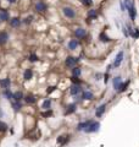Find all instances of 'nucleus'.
<instances>
[{"mask_svg":"<svg viewBox=\"0 0 139 147\" xmlns=\"http://www.w3.org/2000/svg\"><path fill=\"white\" fill-rule=\"evenodd\" d=\"M122 59H123V52L121 50L118 54H117V57L115 59V63H113V66H120V64H121V61H122Z\"/></svg>","mask_w":139,"mask_h":147,"instance_id":"obj_4","label":"nucleus"},{"mask_svg":"<svg viewBox=\"0 0 139 147\" xmlns=\"http://www.w3.org/2000/svg\"><path fill=\"white\" fill-rule=\"evenodd\" d=\"M99 39L101 41V42H104V43H106V42H110L111 39H110V37H107L104 32L103 33H100V36H99Z\"/></svg>","mask_w":139,"mask_h":147,"instance_id":"obj_13","label":"nucleus"},{"mask_svg":"<svg viewBox=\"0 0 139 147\" xmlns=\"http://www.w3.org/2000/svg\"><path fill=\"white\" fill-rule=\"evenodd\" d=\"M26 102H27V103H31V104H33V103L37 102V99H35L33 96H27V97H26Z\"/></svg>","mask_w":139,"mask_h":147,"instance_id":"obj_21","label":"nucleus"},{"mask_svg":"<svg viewBox=\"0 0 139 147\" xmlns=\"http://www.w3.org/2000/svg\"><path fill=\"white\" fill-rule=\"evenodd\" d=\"M7 1H9V2H15L16 0H7Z\"/></svg>","mask_w":139,"mask_h":147,"instance_id":"obj_39","label":"nucleus"},{"mask_svg":"<svg viewBox=\"0 0 139 147\" xmlns=\"http://www.w3.org/2000/svg\"><path fill=\"white\" fill-rule=\"evenodd\" d=\"M99 126H100V124L98 123V121H92L90 123V125L84 130L85 132H95V131H98L99 130Z\"/></svg>","mask_w":139,"mask_h":147,"instance_id":"obj_1","label":"nucleus"},{"mask_svg":"<svg viewBox=\"0 0 139 147\" xmlns=\"http://www.w3.org/2000/svg\"><path fill=\"white\" fill-rule=\"evenodd\" d=\"M74 34H76V36H77L78 38H83L84 36H85V29H83V28H78V29H76Z\"/></svg>","mask_w":139,"mask_h":147,"instance_id":"obj_10","label":"nucleus"},{"mask_svg":"<svg viewBox=\"0 0 139 147\" xmlns=\"http://www.w3.org/2000/svg\"><path fill=\"white\" fill-rule=\"evenodd\" d=\"M78 58H73V57H69V58L66 59V65L70 66V68H73L77 63H78Z\"/></svg>","mask_w":139,"mask_h":147,"instance_id":"obj_2","label":"nucleus"},{"mask_svg":"<svg viewBox=\"0 0 139 147\" xmlns=\"http://www.w3.org/2000/svg\"><path fill=\"white\" fill-rule=\"evenodd\" d=\"M4 94H5V96H6V97H7L9 99H12V98H14V94H12V93L10 92V89H7V88L5 89V92H4Z\"/></svg>","mask_w":139,"mask_h":147,"instance_id":"obj_23","label":"nucleus"},{"mask_svg":"<svg viewBox=\"0 0 139 147\" xmlns=\"http://www.w3.org/2000/svg\"><path fill=\"white\" fill-rule=\"evenodd\" d=\"M81 73H82V71H81V69H79V68H74V69H73V76L78 77V76L81 75Z\"/></svg>","mask_w":139,"mask_h":147,"instance_id":"obj_27","label":"nucleus"},{"mask_svg":"<svg viewBox=\"0 0 139 147\" xmlns=\"http://www.w3.org/2000/svg\"><path fill=\"white\" fill-rule=\"evenodd\" d=\"M29 60H31V61H35V60H38V57H37L35 54H31V57H29Z\"/></svg>","mask_w":139,"mask_h":147,"instance_id":"obj_33","label":"nucleus"},{"mask_svg":"<svg viewBox=\"0 0 139 147\" xmlns=\"http://www.w3.org/2000/svg\"><path fill=\"white\" fill-rule=\"evenodd\" d=\"M120 5H121V10H122V11H125V2H123V1H121V2H120Z\"/></svg>","mask_w":139,"mask_h":147,"instance_id":"obj_35","label":"nucleus"},{"mask_svg":"<svg viewBox=\"0 0 139 147\" xmlns=\"http://www.w3.org/2000/svg\"><path fill=\"white\" fill-rule=\"evenodd\" d=\"M55 88H56V87H50L49 89H48V93H51L53 91H55Z\"/></svg>","mask_w":139,"mask_h":147,"instance_id":"obj_38","label":"nucleus"},{"mask_svg":"<svg viewBox=\"0 0 139 147\" xmlns=\"http://www.w3.org/2000/svg\"><path fill=\"white\" fill-rule=\"evenodd\" d=\"M64 14H65V16H67L70 18H73V17L76 16L74 11H73L71 7H65V9H64Z\"/></svg>","mask_w":139,"mask_h":147,"instance_id":"obj_5","label":"nucleus"},{"mask_svg":"<svg viewBox=\"0 0 139 147\" xmlns=\"http://www.w3.org/2000/svg\"><path fill=\"white\" fill-rule=\"evenodd\" d=\"M83 99H93V93L89 91L83 92Z\"/></svg>","mask_w":139,"mask_h":147,"instance_id":"obj_20","label":"nucleus"},{"mask_svg":"<svg viewBox=\"0 0 139 147\" xmlns=\"http://www.w3.org/2000/svg\"><path fill=\"white\" fill-rule=\"evenodd\" d=\"M32 76H33V73H32V70L31 69H27L26 71H25V75H23V77H25V80H31L32 78Z\"/></svg>","mask_w":139,"mask_h":147,"instance_id":"obj_15","label":"nucleus"},{"mask_svg":"<svg viewBox=\"0 0 139 147\" xmlns=\"http://www.w3.org/2000/svg\"><path fill=\"white\" fill-rule=\"evenodd\" d=\"M49 115H51V112L50 110L46 112V113H43V117H49Z\"/></svg>","mask_w":139,"mask_h":147,"instance_id":"obj_36","label":"nucleus"},{"mask_svg":"<svg viewBox=\"0 0 139 147\" xmlns=\"http://www.w3.org/2000/svg\"><path fill=\"white\" fill-rule=\"evenodd\" d=\"M7 39H9V34L6 32H1L0 33V43H6Z\"/></svg>","mask_w":139,"mask_h":147,"instance_id":"obj_11","label":"nucleus"},{"mask_svg":"<svg viewBox=\"0 0 139 147\" xmlns=\"http://www.w3.org/2000/svg\"><path fill=\"white\" fill-rule=\"evenodd\" d=\"M131 36H132L133 38H139V29H138V28H134Z\"/></svg>","mask_w":139,"mask_h":147,"instance_id":"obj_26","label":"nucleus"},{"mask_svg":"<svg viewBox=\"0 0 139 147\" xmlns=\"http://www.w3.org/2000/svg\"><path fill=\"white\" fill-rule=\"evenodd\" d=\"M128 83H129V81H127V82H125V83H122L118 91H120V92H123V91H126V88H127V86H128Z\"/></svg>","mask_w":139,"mask_h":147,"instance_id":"obj_29","label":"nucleus"},{"mask_svg":"<svg viewBox=\"0 0 139 147\" xmlns=\"http://www.w3.org/2000/svg\"><path fill=\"white\" fill-rule=\"evenodd\" d=\"M82 2H83L85 6H90V5L93 4V1H92V0H82Z\"/></svg>","mask_w":139,"mask_h":147,"instance_id":"obj_32","label":"nucleus"},{"mask_svg":"<svg viewBox=\"0 0 139 147\" xmlns=\"http://www.w3.org/2000/svg\"><path fill=\"white\" fill-rule=\"evenodd\" d=\"M12 107H14L15 110H20V109H21V104H20V102L12 103Z\"/></svg>","mask_w":139,"mask_h":147,"instance_id":"obj_30","label":"nucleus"},{"mask_svg":"<svg viewBox=\"0 0 139 147\" xmlns=\"http://www.w3.org/2000/svg\"><path fill=\"white\" fill-rule=\"evenodd\" d=\"M82 91V88L79 87V85H73L71 87V94H78Z\"/></svg>","mask_w":139,"mask_h":147,"instance_id":"obj_7","label":"nucleus"},{"mask_svg":"<svg viewBox=\"0 0 139 147\" xmlns=\"http://www.w3.org/2000/svg\"><path fill=\"white\" fill-rule=\"evenodd\" d=\"M76 110V105L74 104H71V105H69V109L66 110V114H71V113H73Z\"/></svg>","mask_w":139,"mask_h":147,"instance_id":"obj_22","label":"nucleus"},{"mask_svg":"<svg viewBox=\"0 0 139 147\" xmlns=\"http://www.w3.org/2000/svg\"><path fill=\"white\" fill-rule=\"evenodd\" d=\"M72 81H73L74 83H77V85H79V80H78V78H77L76 76H73V77H72Z\"/></svg>","mask_w":139,"mask_h":147,"instance_id":"obj_34","label":"nucleus"},{"mask_svg":"<svg viewBox=\"0 0 139 147\" xmlns=\"http://www.w3.org/2000/svg\"><path fill=\"white\" fill-rule=\"evenodd\" d=\"M7 130V125L2 121H0V131H6Z\"/></svg>","mask_w":139,"mask_h":147,"instance_id":"obj_28","label":"nucleus"},{"mask_svg":"<svg viewBox=\"0 0 139 147\" xmlns=\"http://www.w3.org/2000/svg\"><path fill=\"white\" fill-rule=\"evenodd\" d=\"M66 140H67V137H66V136H60V137L57 139V142H59V144H64Z\"/></svg>","mask_w":139,"mask_h":147,"instance_id":"obj_31","label":"nucleus"},{"mask_svg":"<svg viewBox=\"0 0 139 147\" xmlns=\"http://www.w3.org/2000/svg\"><path fill=\"white\" fill-rule=\"evenodd\" d=\"M22 97H23L22 92H15L14 93V99L16 101V102H20V101L22 99Z\"/></svg>","mask_w":139,"mask_h":147,"instance_id":"obj_18","label":"nucleus"},{"mask_svg":"<svg viewBox=\"0 0 139 147\" xmlns=\"http://www.w3.org/2000/svg\"><path fill=\"white\" fill-rule=\"evenodd\" d=\"M90 123H92V120H88V121H84V123H81L79 125H78V130H85L89 125H90Z\"/></svg>","mask_w":139,"mask_h":147,"instance_id":"obj_8","label":"nucleus"},{"mask_svg":"<svg viewBox=\"0 0 139 147\" xmlns=\"http://www.w3.org/2000/svg\"><path fill=\"white\" fill-rule=\"evenodd\" d=\"M121 77H115L113 78V87L116 88V89H120V87H121Z\"/></svg>","mask_w":139,"mask_h":147,"instance_id":"obj_9","label":"nucleus"},{"mask_svg":"<svg viewBox=\"0 0 139 147\" xmlns=\"http://www.w3.org/2000/svg\"><path fill=\"white\" fill-rule=\"evenodd\" d=\"M50 103H51V101L50 99H46V101H44V103H43V108L44 109H48V108H50Z\"/></svg>","mask_w":139,"mask_h":147,"instance_id":"obj_25","label":"nucleus"},{"mask_svg":"<svg viewBox=\"0 0 139 147\" xmlns=\"http://www.w3.org/2000/svg\"><path fill=\"white\" fill-rule=\"evenodd\" d=\"M127 9H128V12H129V17H131V20H132V21H134V20H136V15H137L134 5L132 4V5H131L129 7H127Z\"/></svg>","mask_w":139,"mask_h":147,"instance_id":"obj_3","label":"nucleus"},{"mask_svg":"<svg viewBox=\"0 0 139 147\" xmlns=\"http://www.w3.org/2000/svg\"><path fill=\"white\" fill-rule=\"evenodd\" d=\"M35 9H37L38 11H44V10H46V5H45L44 2H38V4L35 5Z\"/></svg>","mask_w":139,"mask_h":147,"instance_id":"obj_16","label":"nucleus"},{"mask_svg":"<svg viewBox=\"0 0 139 147\" xmlns=\"http://www.w3.org/2000/svg\"><path fill=\"white\" fill-rule=\"evenodd\" d=\"M77 47H78V42H77L76 39H72V41L69 43V48H70V49H72V50H73V49H76Z\"/></svg>","mask_w":139,"mask_h":147,"instance_id":"obj_19","label":"nucleus"},{"mask_svg":"<svg viewBox=\"0 0 139 147\" xmlns=\"http://www.w3.org/2000/svg\"><path fill=\"white\" fill-rule=\"evenodd\" d=\"M20 23H21V21H20L17 17H15V18H12V20L10 21V25H11L12 27H18V26H20Z\"/></svg>","mask_w":139,"mask_h":147,"instance_id":"obj_17","label":"nucleus"},{"mask_svg":"<svg viewBox=\"0 0 139 147\" xmlns=\"http://www.w3.org/2000/svg\"><path fill=\"white\" fill-rule=\"evenodd\" d=\"M9 20V14L5 10H0V21H6Z\"/></svg>","mask_w":139,"mask_h":147,"instance_id":"obj_12","label":"nucleus"},{"mask_svg":"<svg viewBox=\"0 0 139 147\" xmlns=\"http://www.w3.org/2000/svg\"><path fill=\"white\" fill-rule=\"evenodd\" d=\"M105 108H106V105H105V104H101L100 107H98L97 112H95V115H97L98 118L101 117V115L104 114V112H105Z\"/></svg>","mask_w":139,"mask_h":147,"instance_id":"obj_6","label":"nucleus"},{"mask_svg":"<svg viewBox=\"0 0 139 147\" xmlns=\"http://www.w3.org/2000/svg\"><path fill=\"white\" fill-rule=\"evenodd\" d=\"M10 78H5V80H1L0 81V85H1V87L2 88H7L9 86H10Z\"/></svg>","mask_w":139,"mask_h":147,"instance_id":"obj_14","label":"nucleus"},{"mask_svg":"<svg viewBox=\"0 0 139 147\" xmlns=\"http://www.w3.org/2000/svg\"><path fill=\"white\" fill-rule=\"evenodd\" d=\"M88 17H89V18H95V17H97V11H95V10H89Z\"/></svg>","mask_w":139,"mask_h":147,"instance_id":"obj_24","label":"nucleus"},{"mask_svg":"<svg viewBox=\"0 0 139 147\" xmlns=\"http://www.w3.org/2000/svg\"><path fill=\"white\" fill-rule=\"evenodd\" d=\"M31 20H32V17L29 16V17H27V18L25 20V22H26V23H29V22H31Z\"/></svg>","mask_w":139,"mask_h":147,"instance_id":"obj_37","label":"nucleus"}]
</instances>
